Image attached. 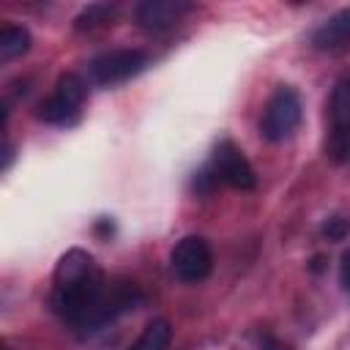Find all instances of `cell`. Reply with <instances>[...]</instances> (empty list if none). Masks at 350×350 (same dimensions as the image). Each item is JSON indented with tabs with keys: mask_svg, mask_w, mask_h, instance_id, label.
<instances>
[{
	"mask_svg": "<svg viewBox=\"0 0 350 350\" xmlns=\"http://www.w3.org/2000/svg\"><path fill=\"white\" fill-rule=\"evenodd\" d=\"M142 301L139 290L129 282L109 284L96 260L71 249L60 257L52 276V309L74 325L79 334H93L112 323L118 314L134 309Z\"/></svg>",
	"mask_w": 350,
	"mask_h": 350,
	"instance_id": "6da1fadb",
	"label": "cell"
},
{
	"mask_svg": "<svg viewBox=\"0 0 350 350\" xmlns=\"http://www.w3.org/2000/svg\"><path fill=\"white\" fill-rule=\"evenodd\" d=\"M301 123V98L293 88L282 85L265 104L260 118V134L268 142H284Z\"/></svg>",
	"mask_w": 350,
	"mask_h": 350,
	"instance_id": "7a4b0ae2",
	"label": "cell"
},
{
	"mask_svg": "<svg viewBox=\"0 0 350 350\" xmlns=\"http://www.w3.org/2000/svg\"><path fill=\"white\" fill-rule=\"evenodd\" d=\"M88 85L79 74H63L55 85V93L38 104V118L52 126H68L77 120L79 107L85 101Z\"/></svg>",
	"mask_w": 350,
	"mask_h": 350,
	"instance_id": "3957f363",
	"label": "cell"
},
{
	"mask_svg": "<svg viewBox=\"0 0 350 350\" xmlns=\"http://www.w3.org/2000/svg\"><path fill=\"white\" fill-rule=\"evenodd\" d=\"M170 265H172V273L186 282V284H194V282H202L211 268H213V252L208 246L205 238L200 235H186L175 243L172 249V257H170Z\"/></svg>",
	"mask_w": 350,
	"mask_h": 350,
	"instance_id": "277c9868",
	"label": "cell"
},
{
	"mask_svg": "<svg viewBox=\"0 0 350 350\" xmlns=\"http://www.w3.org/2000/svg\"><path fill=\"white\" fill-rule=\"evenodd\" d=\"M328 115H331V131H328L325 150L334 161H345L350 153V79L347 77L334 85Z\"/></svg>",
	"mask_w": 350,
	"mask_h": 350,
	"instance_id": "5b68a950",
	"label": "cell"
},
{
	"mask_svg": "<svg viewBox=\"0 0 350 350\" xmlns=\"http://www.w3.org/2000/svg\"><path fill=\"white\" fill-rule=\"evenodd\" d=\"M148 66V55L142 49H115L90 60L88 74L96 85H118L137 77Z\"/></svg>",
	"mask_w": 350,
	"mask_h": 350,
	"instance_id": "8992f818",
	"label": "cell"
},
{
	"mask_svg": "<svg viewBox=\"0 0 350 350\" xmlns=\"http://www.w3.org/2000/svg\"><path fill=\"white\" fill-rule=\"evenodd\" d=\"M211 167H213V172L219 175V180L227 183V186H232V189L252 191V189L257 186V178H254V170H252L249 159L243 156V150H241L232 139H221V142L213 148Z\"/></svg>",
	"mask_w": 350,
	"mask_h": 350,
	"instance_id": "52a82bcc",
	"label": "cell"
},
{
	"mask_svg": "<svg viewBox=\"0 0 350 350\" xmlns=\"http://www.w3.org/2000/svg\"><path fill=\"white\" fill-rule=\"evenodd\" d=\"M191 8L186 0H145L137 5V22L145 30H167Z\"/></svg>",
	"mask_w": 350,
	"mask_h": 350,
	"instance_id": "ba28073f",
	"label": "cell"
},
{
	"mask_svg": "<svg viewBox=\"0 0 350 350\" xmlns=\"http://www.w3.org/2000/svg\"><path fill=\"white\" fill-rule=\"evenodd\" d=\"M312 44H314V49L328 52V55H336V52L350 49V8H342L334 16H328L314 30Z\"/></svg>",
	"mask_w": 350,
	"mask_h": 350,
	"instance_id": "9c48e42d",
	"label": "cell"
},
{
	"mask_svg": "<svg viewBox=\"0 0 350 350\" xmlns=\"http://www.w3.org/2000/svg\"><path fill=\"white\" fill-rule=\"evenodd\" d=\"M172 339V325L164 317H156L145 325V331L137 336V342L129 350H167Z\"/></svg>",
	"mask_w": 350,
	"mask_h": 350,
	"instance_id": "30bf717a",
	"label": "cell"
},
{
	"mask_svg": "<svg viewBox=\"0 0 350 350\" xmlns=\"http://www.w3.org/2000/svg\"><path fill=\"white\" fill-rule=\"evenodd\" d=\"M30 49V33L19 25H5L0 30V60L8 63Z\"/></svg>",
	"mask_w": 350,
	"mask_h": 350,
	"instance_id": "8fae6325",
	"label": "cell"
},
{
	"mask_svg": "<svg viewBox=\"0 0 350 350\" xmlns=\"http://www.w3.org/2000/svg\"><path fill=\"white\" fill-rule=\"evenodd\" d=\"M112 16H115V5H109V3H93V5H88L74 19V27L77 30H93V27H101V25L112 22Z\"/></svg>",
	"mask_w": 350,
	"mask_h": 350,
	"instance_id": "7c38bea8",
	"label": "cell"
},
{
	"mask_svg": "<svg viewBox=\"0 0 350 350\" xmlns=\"http://www.w3.org/2000/svg\"><path fill=\"white\" fill-rule=\"evenodd\" d=\"M347 232H350V221L345 216H331V219L323 221V235L328 241H342Z\"/></svg>",
	"mask_w": 350,
	"mask_h": 350,
	"instance_id": "4fadbf2b",
	"label": "cell"
},
{
	"mask_svg": "<svg viewBox=\"0 0 350 350\" xmlns=\"http://www.w3.org/2000/svg\"><path fill=\"white\" fill-rule=\"evenodd\" d=\"M216 183H219V175L213 172V167H211V164H208V167H202V170L194 175V189H197L200 194L213 191V189H216Z\"/></svg>",
	"mask_w": 350,
	"mask_h": 350,
	"instance_id": "5bb4252c",
	"label": "cell"
},
{
	"mask_svg": "<svg viewBox=\"0 0 350 350\" xmlns=\"http://www.w3.org/2000/svg\"><path fill=\"white\" fill-rule=\"evenodd\" d=\"M339 279H342V287L350 293V249L342 254V265H339Z\"/></svg>",
	"mask_w": 350,
	"mask_h": 350,
	"instance_id": "9a60e30c",
	"label": "cell"
},
{
	"mask_svg": "<svg viewBox=\"0 0 350 350\" xmlns=\"http://www.w3.org/2000/svg\"><path fill=\"white\" fill-rule=\"evenodd\" d=\"M260 350H293L287 342H282V339H276V336H262V342H260Z\"/></svg>",
	"mask_w": 350,
	"mask_h": 350,
	"instance_id": "2e32d148",
	"label": "cell"
},
{
	"mask_svg": "<svg viewBox=\"0 0 350 350\" xmlns=\"http://www.w3.org/2000/svg\"><path fill=\"white\" fill-rule=\"evenodd\" d=\"M11 159H14V148H11V142H5V148H3V170H8Z\"/></svg>",
	"mask_w": 350,
	"mask_h": 350,
	"instance_id": "e0dca14e",
	"label": "cell"
},
{
	"mask_svg": "<svg viewBox=\"0 0 350 350\" xmlns=\"http://www.w3.org/2000/svg\"><path fill=\"white\" fill-rule=\"evenodd\" d=\"M3 350H11V347H8V345H3Z\"/></svg>",
	"mask_w": 350,
	"mask_h": 350,
	"instance_id": "ac0fdd59",
	"label": "cell"
}]
</instances>
